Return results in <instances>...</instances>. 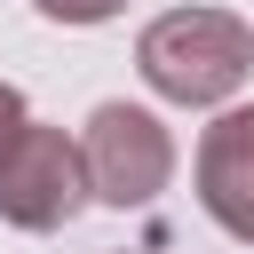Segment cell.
Here are the masks:
<instances>
[{
  "label": "cell",
  "mask_w": 254,
  "mask_h": 254,
  "mask_svg": "<svg viewBox=\"0 0 254 254\" xmlns=\"http://www.w3.org/2000/svg\"><path fill=\"white\" fill-rule=\"evenodd\" d=\"M32 8H40L48 24H71V32H87V24H111L127 0H32Z\"/></svg>",
  "instance_id": "cell-5"
},
{
  "label": "cell",
  "mask_w": 254,
  "mask_h": 254,
  "mask_svg": "<svg viewBox=\"0 0 254 254\" xmlns=\"http://www.w3.org/2000/svg\"><path fill=\"white\" fill-rule=\"evenodd\" d=\"M190 183H198V206L214 214V230L254 246V103H222L198 127Z\"/></svg>",
  "instance_id": "cell-4"
},
{
  "label": "cell",
  "mask_w": 254,
  "mask_h": 254,
  "mask_svg": "<svg viewBox=\"0 0 254 254\" xmlns=\"http://www.w3.org/2000/svg\"><path fill=\"white\" fill-rule=\"evenodd\" d=\"M87 198H95V190H87L79 135L24 119V127L8 135V151H0V222H8V230L48 238V230H64Z\"/></svg>",
  "instance_id": "cell-3"
},
{
  "label": "cell",
  "mask_w": 254,
  "mask_h": 254,
  "mask_svg": "<svg viewBox=\"0 0 254 254\" xmlns=\"http://www.w3.org/2000/svg\"><path fill=\"white\" fill-rule=\"evenodd\" d=\"M24 119H32V103H24V87H8V79H0V151H8V135H16Z\"/></svg>",
  "instance_id": "cell-6"
},
{
  "label": "cell",
  "mask_w": 254,
  "mask_h": 254,
  "mask_svg": "<svg viewBox=\"0 0 254 254\" xmlns=\"http://www.w3.org/2000/svg\"><path fill=\"white\" fill-rule=\"evenodd\" d=\"M135 71L159 103L214 111L254 71V24L230 16V8H167L135 32Z\"/></svg>",
  "instance_id": "cell-1"
},
{
  "label": "cell",
  "mask_w": 254,
  "mask_h": 254,
  "mask_svg": "<svg viewBox=\"0 0 254 254\" xmlns=\"http://www.w3.org/2000/svg\"><path fill=\"white\" fill-rule=\"evenodd\" d=\"M79 159H87V190L103 206H119V214L127 206H151L175 183V135H167V119L143 111V103H119V95L87 111Z\"/></svg>",
  "instance_id": "cell-2"
}]
</instances>
